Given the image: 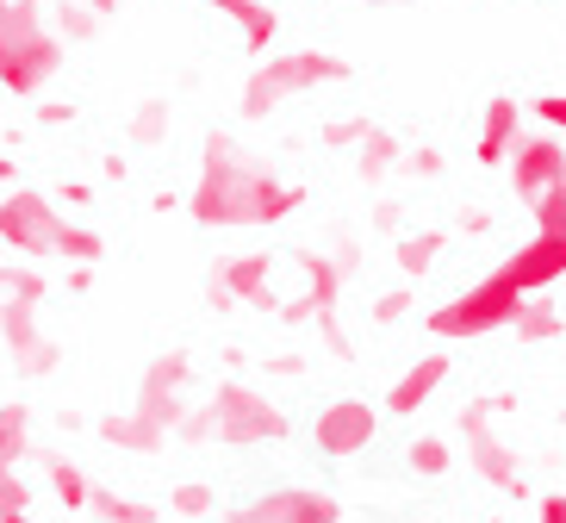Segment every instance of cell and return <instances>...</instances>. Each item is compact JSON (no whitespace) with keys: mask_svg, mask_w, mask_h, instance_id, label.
<instances>
[{"mask_svg":"<svg viewBox=\"0 0 566 523\" xmlns=\"http://www.w3.org/2000/svg\"><path fill=\"white\" fill-rule=\"evenodd\" d=\"M305 206V187L281 181L274 169L250 163L224 132L206 137V163H200V181H193V224L206 231H255V224H281Z\"/></svg>","mask_w":566,"mask_h":523,"instance_id":"6da1fadb","label":"cell"},{"mask_svg":"<svg viewBox=\"0 0 566 523\" xmlns=\"http://www.w3.org/2000/svg\"><path fill=\"white\" fill-rule=\"evenodd\" d=\"M293 423L286 411L268 399L255 380H218V393L206 399L200 411H187L175 442H218V449H255V442H281Z\"/></svg>","mask_w":566,"mask_h":523,"instance_id":"7a4b0ae2","label":"cell"},{"mask_svg":"<svg viewBox=\"0 0 566 523\" xmlns=\"http://www.w3.org/2000/svg\"><path fill=\"white\" fill-rule=\"evenodd\" d=\"M63 38L38 0H0V94L44 101V82L63 69Z\"/></svg>","mask_w":566,"mask_h":523,"instance_id":"3957f363","label":"cell"},{"mask_svg":"<svg viewBox=\"0 0 566 523\" xmlns=\"http://www.w3.org/2000/svg\"><path fill=\"white\" fill-rule=\"evenodd\" d=\"M516 399L511 393H485V399H467L461 411H454V423H461V442H467V461H473V473H480L485 487L499 492V499H530V480H523V456H516V442L504 437L492 418H511Z\"/></svg>","mask_w":566,"mask_h":523,"instance_id":"277c9868","label":"cell"},{"mask_svg":"<svg viewBox=\"0 0 566 523\" xmlns=\"http://www.w3.org/2000/svg\"><path fill=\"white\" fill-rule=\"evenodd\" d=\"M349 82V63L331 51H281L268 56V63H255V75L243 82V101H237V113L243 118H268L274 106H286L293 94H312V87H336Z\"/></svg>","mask_w":566,"mask_h":523,"instance_id":"5b68a950","label":"cell"},{"mask_svg":"<svg viewBox=\"0 0 566 523\" xmlns=\"http://www.w3.org/2000/svg\"><path fill=\"white\" fill-rule=\"evenodd\" d=\"M516 305H523V293H516L511 281L492 269L480 287H467L461 300L436 305L430 318H423V331H430V337H442V343H473V337H492V331H504V324L516 318Z\"/></svg>","mask_w":566,"mask_h":523,"instance_id":"8992f818","label":"cell"},{"mask_svg":"<svg viewBox=\"0 0 566 523\" xmlns=\"http://www.w3.org/2000/svg\"><path fill=\"white\" fill-rule=\"evenodd\" d=\"M56 237H63V212H56L51 193L19 187V193L0 200V243H7V250L38 262V255H56Z\"/></svg>","mask_w":566,"mask_h":523,"instance_id":"52a82bcc","label":"cell"},{"mask_svg":"<svg viewBox=\"0 0 566 523\" xmlns=\"http://www.w3.org/2000/svg\"><path fill=\"white\" fill-rule=\"evenodd\" d=\"M187 387H193V355H187V349H163L150 368L137 374V406L132 411H144L150 423H163L168 437H175L181 418H187Z\"/></svg>","mask_w":566,"mask_h":523,"instance_id":"ba28073f","label":"cell"},{"mask_svg":"<svg viewBox=\"0 0 566 523\" xmlns=\"http://www.w3.org/2000/svg\"><path fill=\"white\" fill-rule=\"evenodd\" d=\"M231 523H343V499L324 487H268L243 499Z\"/></svg>","mask_w":566,"mask_h":523,"instance_id":"9c48e42d","label":"cell"},{"mask_svg":"<svg viewBox=\"0 0 566 523\" xmlns=\"http://www.w3.org/2000/svg\"><path fill=\"white\" fill-rule=\"evenodd\" d=\"M374 437H380V411L367 406V399H331V406L317 411L312 423V449L324 461H355L374 449Z\"/></svg>","mask_w":566,"mask_h":523,"instance_id":"30bf717a","label":"cell"},{"mask_svg":"<svg viewBox=\"0 0 566 523\" xmlns=\"http://www.w3.org/2000/svg\"><path fill=\"white\" fill-rule=\"evenodd\" d=\"M0 343H7V355H13V368L25 374V380H44V374H56V362H63V343L38 331V305L0 300Z\"/></svg>","mask_w":566,"mask_h":523,"instance_id":"8fae6325","label":"cell"},{"mask_svg":"<svg viewBox=\"0 0 566 523\" xmlns=\"http://www.w3.org/2000/svg\"><path fill=\"white\" fill-rule=\"evenodd\" d=\"M504 169H511V193H516V200L535 206L554 181H566V144L554 132H530L511 150V163H504Z\"/></svg>","mask_w":566,"mask_h":523,"instance_id":"7c38bea8","label":"cell"},{"mask_svg":"<svg viewBox=\"0 0 566 523\" xmlns=\"http://www.w3.org/2000/svg\"><path fill=\"white\" fill-rule=\"evenodd\" d=\"M268 274H274L268 250L231 255V262H218L212 281H206V305H218V312H237V305H274V293H268Z\"/></svg>","mask_w":566,"mask_h":523,"instance_id":"4fadbf2b","label":"cell"},{"mask_svg":"<svg viewBox=\"0 0 566 523\" xmlns=\"http://www.w3.org/2000/svg\"><path fill=\"white\" fill-rule=\"evenodd\" d=\"M499 274L511 281L516 293H523V300H530V293H548L554 281L566 274V243H560V237H542V231H535L530 243H516V250L504 255Z\"/></svg>","mask_w":566,"mask_h":523,"instance_id":"5bb4252c","label":"cell"},{"mask_svg":"<svg viewBox=\"0 0 566 523\" xmlns=\"http://www.w3.org/2000/svg\"><path fill=\"white\" fill-rule=\"evenodd\" d=\"M300 269H305V300H293V305H281V318L286 324H300V318H336V300H343V281H349V269L336 262V255H312L305 250L300 255Z\"/></svg>","mask_w":566,"mask_h":523,"instance_id":"9a60e30c","label":"cell"},{"mask_svg":"<svg viewBox=\"0 0 566 523\" xmlns=\"http://www.w3.org/2000/svg\"><path fill=\"white\" fill-rule=\"evenodd\" d=\"M523 137L530 132H523V106H516V94H492V101H485V118H480V144H473V156H480L485 169H504Z\"/></svg>","mask_w":566,"mask_h":523,"instance_id":"2e32d148","label":"cell"},{"mask_svg":"<svg viewBox=\"0 0 566 523\" xmlns=\"http://www.w3.org/2000/svg\"><path fill=\"white\" fill-rule=\"evenodd\" d=\"M442 380H449V355L436 349V355H423L417 368H405L399 380H392V393H386V418H417V411L442 393Z\"/></svg>","mask_w":566,"mask_h":523,"instance_id":"e0dca14e","label":"cell"},{"mask_svg":"<svg viewBox=\"0 0 566 523\" xmlns=\"http://www.w3.org/2000/svg\"><path fill=\"white\" fill-rule=\"evenodd\" d=\"M94 437H101L106 449H118V456H163L168 442H175L163 423H150L144 411H106V418H94Z\"/></svg>","mask_w":566,"mask_h":523,"instance_id":"ac0fdd59","label":"cell"},{"mask_svg":"<svg viewBox=\"0 0 566 523\" xmlns=\"http://www.w3.org/2000/svg\"><path fill=\"white\" fill-rule=\"evenodd\" d=\"M206 7H212V13H224L237 32H243V51H250V56H262L268 44L281 38V13H274L268 0H206Z\"/></svg>","mask_w":566,"mask_h":523,"instance_id":"d6986e66","label":"cell"},{"mask_svg":"<svg viewBox=\"0 0 566 523\" xmlns=\"http://www.w3.org/2000/svg\"><path fill=\"white\" fill-rule=\"evenodd\" d=\"M44 487H51V499L63 511H87V505H94V480H87L82 461H69V456H44Z\"/></svg>","mask_w":566,"mask_h":523,"instance_id":"ffe728a7","label":"cell"},{"mask_svg":"<svg viewBox=\"0 0 566 523\" xmlns=\"http://www.w3.org/2000/svg\"><path fill=\"white\" fill-rule=\"evenodd\" d=\"M32 456V406L7 399L0 406V473H19V461Z\"/></svg>","mask_w":566,"mask_h":523,"instance_id":"44dd1931","label":"cell"},{"mask_svg":"<svg viewBox=\"0 0 566 523\" xmlns=\"http://www.w3.org/2000/svg\"><path fill=\"white\" fill-rule=\"evenodd\" d=\"M94 523H163V511L150 499H132V492H113V487H94V505H87Z\"/></svg>","mask_w":566,"mask_h":523,"instance_id":"7402d4cb","label":"cell"},{"mask_svg":"<svg viewBox=\"0 0 566 523\" xmlns=\"http://www.w3.org/2000/svg\"><path fill=\"white\" fill-rule=\"evenodd\" d=\"M511 331H516V343H554V337L566 331V318L548 305V293H530V300L516 305Z\"/></svg>","mask_w":566,"mask_h":523,"instance_id":"603a6c76","label":"cell"},{"mask_svg":"<svg viewBox=\"0 0 566 523\" xmlns=\"http://www.w3.org/2000/svg\"><path fill=\"white\" fill-rule=\"evenodd\" d=\"M405 468H411L417 480H442V473L454 468V442L436 437V430H423V437L405 442Z\"/></svg>","mask_w":566,"mask_h":523,"instance_id":"cb8c5ba5","label":"cell"},{"mask_svg":"<svg viewBox=\"0 0 566 523\" xmlns=\"http://www.w3.org/2000/svg\"><path fill=\"white\" fill-rule=\"evenodd\" d=\"M405 163V144L392 132H367V144H361V156H355V175H361L367 187L374 181H386V175Z\"/></svg>","mask_w":566,"mask_h":523,"instance_id":"d4e9b609","label":"cell"},{"mask_svg":"<svg viewBox=\"0 0 566 523\" xmlns=\"http://www.w3.org/2000/svg\"><path fill=\"white\" fill-rule=\"evenodd\" d=\"M56 255H69V269H94L106 255V237L94 224H69L63 219V237H56Z\"/></svg>","mask_w":566,"mask_h":523,"instance_id":"484cf974","label":"cell"},{"mask_svg":"<svg viewBox=\"0 0 566 523\" xmlns=\"http://www.w3.org/2000/svg\"><path fill=\"white\" fill-rule=\"evenodd\" d=\"M51 25H56V38H63V44H87V38L101 32V13H94L87 0H63Z\"/></svg>","mask_w":566,"mask_h":523,"instance_id":"4316f807","label":"cell"},{"mask_svg":"<svg viewBox=\"0 0 566 523\" xmlns=\"http://www.w3.org/2000/svg\"><path fill=\"white\" fill-rule=\"evenodd\" d=\"M168 511H175V517H218V487H206V480H181V487L168 492Z\"/></svg>","mask_w":566,"mask_h":523,"instance_id":"83f0119b","label":"cell"},{"mask_svg":"<svg viewBox=\"0 0 566 523\" xmlns=\"http://www.w3.org/2000/svg\"><path fill=\"white\" fill-rule=\"evenodd\" d=\"M436 255H442V231H423V237H405L399 243V269L411 274V281H423V274L436 269Z\"/></svg>","mask_w":566,"mask_h":523,"instance_id":"f1b7e54d","label":"cell"},{"mask_svg":"<svg viewBox=\"0 0 566 523\" xmlns=\"http://www.w3.org/2000/svg\"><path fill=\"white\" fill-rule=\"evenodd\" d=\"M163 137H168V101H137L132 144H137V150H150V144H163Z\"/></svg>","mask_w":566,"mask_h":523,"instance_id":"f546056e","label":"cell"},{"mask_svg":"<svg viewBox=\"0 0 566 523\" xmlns=\"http://www.w3.org/2000/svg\"><path fill=\"white\" fill-rule=\"evenodd\" d=\"M530 212H535V231H542V237H560V243H566V181H554L548 193L530 206Z\"/></svg>","mask_w":566,"mask_h":523,"instance_id":"4dcf8cb0","label":"cell"},{"mask_svg":"<svg viewBox=\"0 0 566 523\" xmlns=\"http://www.w3.org/2000/svg\"><path fill=\"white\" fill-rule=\"evenodd\" d=\"M7 300H19V305H44V300H51V274H38V269L7 274Z\"/></svg>","mask_w":566,"mask_h":523,"instance_id":"1f68e13d","label":"cell"},{"mask_svg":"<svg viewBox=\"0 0 566 523\" xmlns=\"http://www.w3.org/2000/svg\"><path fill=\"white\" fill-rule=\"evenodd\" d=\"M367 132H374L367 118H336L331 132H324V144H331V150H349V144H367Z\"/></svg>","mask_w":566,"mask_h":523,"instance_id":"d6a6232c","label":"cell"},{"mask_svg":"<svg viewBox=\"0 0 566 523\" xmlns=\"http://www.w3.org/2000/svg\"><path fill=\"white\" fill-rule=\"evenodd\" d=\"M411 305H417V293H411V287L386 293V300L374 305V324H399V318H411Z\"/></svg>","mask_w":566,"mask_h":523,"instance_id":"836d02e7","label":"cell"},{"mask_svg":"<svg viewBox=\"0 0 566 523\" xmlns=\"http://www.w3.org/2000/svg\"><path fill=\"white\" fill-rule=\"evenodd\" d=\"M25 505H32V487L19 473H0V511H25Z\"/></svg>","mask_w":566,"mask_h":523,"instance_id":"e575fe53","label":"cell"},{"mask_svg":"<svg viewBox=\"0 0 566 523\" xmlns=\"http://www.w3.org/2000/svg\"><path fill=\"white\" fill-rule=\"evenodd\" d=\"M530 113L542 118V125H554V132H566V94H542V101H535Z\"/></svg>","mask_w":566,"mask_h":523,"instance_id":"d590c367","label":"cell"},{"mask_svg":"<svg viewBox=\"0 0 566 523\" xmlns=\"http://www.w3.org/2000/svg\"><path fill=\"white\" fill-rule=\"evenodd\" d=\"M535 523H566V492H542L535 499Z\"/></svg>","mask_w":566,"mask_h":523,"instance_id":"8d00e7d4","label":"cell"},{"mask_svg":"<svg viewBox=\"0 0 566 523\" xmlns=\"http://www.w3.org/2000/svg\"><path fill=\"white\" fill-rule=\"evenodd\" d=\"M405 169H411V175H442V150H430V144H423V150L405 156Z\"/></svg>","mask_w":566,"mask_h":523,"instance_id":"74e56055","label":"cell"},{"mask_svg":"<svg viewBox=\"0 0 566 523\" xmlns=\"http://www.w3.org/2000/svg\"><path fill=\"white\" fill-rule=\"evenodd\" d=\"M56 200L82 212V206H94V187H87V181H63V187H56Z\"/></svg>","mask_w":566,"mask_h":523,"instance_id":"f35d334b","label":"cell"},{"mask_svg":"<svg viewBox=\"0 0 566 523\" xmlns=\"http://www.w3.org/2000/svg\"><path fill=\"white\" fill-rule=\"evenodd\" d=\"M38 106V125H69V101H32Z\"/></svg>","mask_w":566,"mask_h":523,"instance_id":"ab89813d","label":"cell"},{"mask_svg":"<svg viewBox=\"0 0 566 523\" xmlns=\"http://www.w3.org/2000/svg\"><path fill=\"white\" fill-rule=\"evenodd\" d=\"M300 368H305L300 355H274V362H268V374H286V380H293V374H300Z\"/></svg>","mask_w":566,"mask_h":523,"instance_id":"60d3db41","label":"cell"},{"mask_svg":"<svg viewBox=\"0 0 566 523\" xmlns=\"http://www.w3.org/2000/svg\"><path fill=\"white\" fill-rule=\"evenodd\" d=\"M87 287H94V269H69V293H75V300H82Z\"/></svg>","mask_w":566,"mask_h":523,"instance_id":"b9f144b4","label":"cell"},{"mask_svg":"<svg viewBox=\"0 0 566 523\" xmlns=\"http://www.w3.org/2000/svg\"><path fill=\"white\" fill-rule=\"evenodd\" d=\"M343 7H417V0H343Z\"/></svg>","mask_w":566,"mask_h":523,"instance_id":"7bdbcfd3","label":"cell"},{"mask_svg":"<svg viewBox=\"0 0 566 523\" xmlns=\"http://www.w3.org/2000/svg\"><path fill=\"white\" fill-rule=\"evenodd\" d=\"M7 181H19V163H13V156H0V187H7Z\"/></svg>","mask_w":566,"mask_h":523,"instance_id":"ee69618b","label":"cell"},{"mask_svg":"<svg viewBox=\"0 0 566 523\" xmlns=\"http://www.w3.org/2000/svg\"><path fill=\"white\" fill-rule=\"evenodd\" d=\"M0 523H44V517H32V511H0Z\"/></svg>","mask_w":566,"mask_h":523,"instance_id":"f6af8a7d","label":"cell"},{"mask_svg":"<svg viewBox=\"0 0 566 523\" xmlns=\"http://www.w3.org/2000/svg\"><path fill=\"white\" fill-rule=\"evenodd\" d=\"M87 7H94L101 19H106V13H118V0H87Z\"/></svg>","mask_w":566,"mask_h":523,"instance_id":"bcb514c9","label":"cell"},{"mask_svg":"<svg viewBox=\"0 0 566 523\" xmlns=\"http://www.w3.org/2000/svg\"><path fill=\"white\" fill-rule=\"evenodd\" d=\"M0 300H7V274H0Z\"/></svg>","mask_w":566,"mask_h":523,"instance_id":"7dc6e473","label":"cell"},{"mask_svg":"<svg viewBox=\"0 0 566 523\" xmlns=\"http://www.w3.org/2000/svg\"><path fill=\"white\" fill-rule=\"evenodd\" d=\"M492 523H499V517H492Z\"/></svg>","mask_w":566,"mask_h":523,"instance_id":"c3c4849f","label":"cell"}]
</instances>
